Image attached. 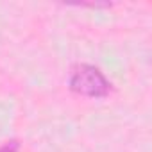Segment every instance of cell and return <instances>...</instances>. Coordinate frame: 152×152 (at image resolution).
I'll list each match as a JSON object with an SVG mask.
<instances>
[{"label": "cell", "mask_w": 152, "mask_h": 152, "mask_svg": "<svg viewBox=\"0 0 152 152\" xmlns=\"http://www.w3.org/2000/svg\"><path fill=\"white\" fill-rule=\"evenodd\" d=\"M16 150H18V143L16 141H9V143L0 147V152H16Z\"/></svg>", "instance_id": "cell-2"}, {"label": "cell", "mask_w": 152, "mask_h": 152, "mask_svg": "<svg viewBox=\"0 0 152 152\" xmlns=\"http://www.w3.org/2000/svg\"><path fill=\"white\" fill-rule=\"evenodd\" d=\"M68 86L73 93L88 99H104L111 93L113 84L109 79L93 64H77L68 79Z\"/></svg>", "instance_id": "cell-1"}]
</instances>
